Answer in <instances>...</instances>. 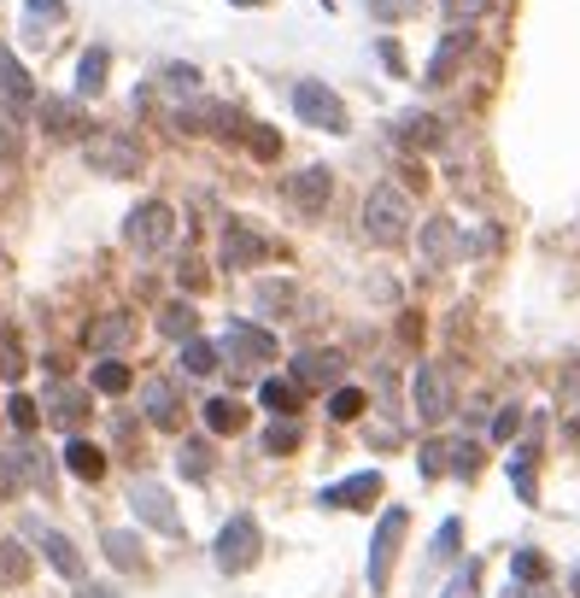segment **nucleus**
Returning <instances> with one entry per match:
<instances>
[{
  "label": "nucleus",
  "instance_id": "f257e3e1",
  "mask_svg": "<svg viewBox=\"0 0 580 598\" xmlns=\"http://www.w3.org/2000/svg\"><path fill=\"white\" fill-rule=\"evenodd\" d=\"M411 194L394 182H382V188H369V200H364V235L375 247H405L411 241Z\"/></svg>",
  "mask_w": 580,
  "mask_h": 598
},
{
  "label": "nucleus",
  "instance_id": "f03ea898",
  "mask_svg": "<svg viewBox=\"0 0 580 598\" xmlns=\"http://www.w3.org/2000/svg\"><path fill=\"white\" fill-rule=\"evenodd\" d=\"M82 165H89L94 177H141L147 147L135 142L129 129H100V135L82 142Z\"/></svg>",
  "mask_w": 580,
  "mask_h": 598
},
{
  "label": "nucleus",
  "instance_id": "7ed1b4c3",
  "mask_svg": "<svg viewBox=\"0 0 580 598\" xmlns=\"http://www.w3.org/2000/svg\"><path fill=\"white\" fill-rule=\"evenodd\" d=\"M124 241L141 252V259L164 252L170 241H177V212H170L164 200H141V206L129 212V224H124Z\"/></svg>",
  "mask_w": 580,
  "mask_h": 598
},
{
  "label": "nucleus",
  "instance_id": "20e7f679",
  "mask_svg": "<svg viewBox=\"0 0 580 598\" xmlns=\"http://www.w3.org/2000/svg\"><path fill=\"white\" fill-rule=\"evenodd\" d=\"M294 112H299V124H311V129H329V135L346 129V100H340L329 82H317V77L294 82Z\"/></svg>",
  "mask_w": 580,
  "mask_h": 598
},
{
  "label": "nucleus",
  "instance_id": "39448f33",
  "mask_svg": "<svg viewBox=\"0 0 580 598\" xmlns=\"http://www.w3.org/2000/svg\"><path fill=\"white\" fill-rule=\"evenodd\" d=\"M212 552H217V569H224V575H241V569H252V557H259V522H252L247 510H241V517H229Z\"/></svg>",
  "mask_w": 580,
  "mask_h": 598
},
{
  "label": "nucleus",
  "instance_id": "423d86ee",
  "mask_svg": "<svg viewBox=\"0 0 580 598\" xmlns=\"http://www.w3.org/2000/svg\"><path fill=\"white\" fill-rule=\"evenodd\" d=\"M224 358H229L235 370L276 364V335H270V329H252V323H229V335H224Z\"/></svg>",
  "mask_w": 580,
  "mask_h": 598
},
{
  "label": "nucleus",
  "instance_id": "0eeeda50",
  "mask_svg": "<svg viewBox=\"0 0 580 598\" xmlns=\"http://www.w3.org/2000/svg\"><path fill=\"white\" fill-rule=\"evenodd\" d=\"M405 522H411V510L394 505L382 522H375V545H369V587L375 593H387V569H394V552H399V540H405Z\"/></svg>",
  "mask_w": 580,
  "mask_h": 598
},
{
  "label": "nucleus",
  "instance_id": "6e6552de",
  "mask_svg": "<svg viewBox=\"0 0 580 598\" xmlns=\"http://www.w3.org/2000/svg\"><path fill=\"white\" fill-rule=\"evenodd\" d=\"M469 54H475V30H469V24H452L446 36H440V47L429 54V71H422V82H429V89L452 82V77H457V65H464Z\"/></svg>",
  "mask_w": 580,
  "mask_h": 598
},
{
  "label": "nucleus",
  "instance_id": "1a4fd4ad",
  "mask_svg": "<svg viewBox=\"0 0 580 598\" xmlns=\"http://www.w3.org/2000/svg\"><path fill=\"white\" fill-rule=\"evenodd\" d=\"M0 106H7L12 117H30L42 106L36 100V82H30V71L19 65V54L12 47H0Z\"/></svg>",
  "mask_w": 580,
  "mask_h": 598
},
{
  "label": "nucleus",
  "instance_id": "9d476101",
  "mask_svg": "<svg viewBox=\"0 0 580 598\" xmlns=\"http://www.w3.org/2000/svg\"><path fill=\"white\" fill-rule=\"evenodd\" d=\"M141 417L152 429H182V393L170 375H147L141 382Z\"/></svg>",
  "mask_w": 580,
  "mask_h": 598
},
{
  "label": "nucleus",
  "instance_id": "9b49d317",
  "mask_svg": "<svg viewBox=\"0 0 580 598\" xmlns=\"http://www.w3.org/2000/svg\"><path fill=\"white\" fill-rule=\"evenodd\" d=\"M129 505H135V517H141L147 528H159V534H182V517H177V505H170V493L159 482H135Z\"/></svg>",
  "mask_w": 580,
  "mask_h": 598
},
{
  "label": "nucleus",
  "instance_id": "f8f14e48",
  "mask_svg": "<svg viewBox=\"0 0 580 598\" xmlns=\"http://www.w3.org/2000/svg\"><path fill=\"white\" fill-rule=\"evenodd\" d=\"M329 194H334V177L322 165H305L294 182H287V200H294L299 217H322L329 212Z\"/></svg>",
  "mask_w": 580,
  "mask_h": 598
},
{
  "label": "nucleus",
  "instance_id": "ddd939ff",
  "mask_svg": "<svg viewBox=\"0 0 580 598\" xmlns=\"http://www.w3.org/2000/svg\"><path fill=\"white\" fill-rule=\"evenodd\" d=\"M82 340H89V352L117 358V352H124L129 340H135V317H129V312H100V317L89 323V335H82Z\"/></svg>",
  "mask_w": 580,
  "mask_h": 598
},
{
  "label": "nucleus",
  "instance_id": "4468645a",
  "mask_svg": "<svg viewBox=\"0 0 580 598\" xmlns=\"http://www.w3.org/2000/svg\"><path fill=\"white\" fill-rule=\"evenodd\" d=\"M417 417L422 422H446L452 417V382L440 375V364L417 370Z\"/></svg>",
  "mask_w": 580,
  "mask_h": 598
},
{
  "label": "nucleus",
  "instance_id": "2eb2a0df",
  "mask_svg": "<svg viewBox=\"0 0 580 598\" xmlns=\"http://www.w3.org/2000/svg\"><path fill=\"white\" fill-rule=\"evenodd\" d=\"M340 375H346V358L340 352H299L294 358V382L299 387H340Z\"/></svg>",
  "mask_w": 580,
  "mask_h": 598
},
{
  "label": "nucleus",
  "instance_id": "dca6fc26",
  "mask_svg": "<svg viewBox=\"0 0 580 598\" xmlns=\"http://www.w3.org/2000/svg\"><path fill=\"white\" fill-rule=\"evenodd\" d=\"M375 499H382V475H375V470H364V475H352V482H340V487L322 493V505H329V510H364Z\"/></svg>",
  "mask_w": 580,
  "mask_h": 598
},
{
  "label": "nucleus",
  "instance_id": "f3484780",
  "mask_svg": "<svg viewBox=\"0 0 580 598\" xmlns=\"http://www.w3.org/2000/svg\"><path fill=\"white\" fill-rule=\"evenodd\" d=\"M42 411H47V422H59V429H82V417H89V393H82V387H54V393H47V405H42Z\"/></svg>",
  "mask_w": 580,
  "mask_h": 598
},
{
  "label": "nucleus",
  "instance_id": "a211bd4d",
  "mask_svg": "<svg viewBox=\"0 0 580 598\" xmlns=\"http://www.w3.org/2000/svg\"><path fill=\"white\" fill-rule=\"evenodd\" d=\"M36 117H42V129H47V135H59V142H71V135L89 129V117H82L77 100H42Z\"/></svg>",
  "mask_w": 580,
  "mask_h": 598
},
{
  "label": "nucleus",
  "instance_id": "6ab92c4d",
  "mask_svg": "<svg viewBox=\"0 0 580 598\" xmlns=\"http://www.w3.org/2000/svg\"><path fill=\"white\" fill-rule=\"evenodd\" d=\"M264 259V241L259 235H252L247 224H229L224 229V270H252Z\"/></svg>",
  "mask_w": 580,
  "mask_h": 598
},
{
  "label": "nucleus",
  "instance_id": "aec40b11",
  "mask_svg": "<svg viewBox=\"0 0 580 598\" xmlns=\"http://www.w3.org/2000/svg\"><path fill=\"white\" fill-rule=\"evenodd\" d=\"M299 305V287L294 282H282V277H264V282H252V312H264V317H282V312H294Z\"/></svg>",
  "mask_w": 580,
  "mask_h": 598
},
{
  "label": "nucleus",
  "instance_id": "412c9836",
  "mask_svg": "<svg viewBox=\"0 0 580 598\" xmlns=\"http://www.w3.org/2000/svg\"><path fill=\"white\" fill-rule=\"evenodd\" d=\"M65 470H71L77 482H100V475H106V452H100L94 440L71 435V440H65Z\"/></svg>",
  "mask_w": 580,
  "mask_h": 598
},
{
  "label": "nucleus",
  "instance_id": "4be33fe9",
  "mask_svg": "<svg viewBox=\"0 0 580 598\" xmlns=\"http://www.w3.org/2000/svg\"><path fill=\"white\" fill-rule=\"evenodd\" d=\"M422 252H429V264H452L457 252H464V241H457V224H452V217H434V224L422 229Z\"/></svg>",
  "mask_w": 580,
  "mask_h": 598
},
{
  "label": "nucleus",
  "instance_id": "5701e85b",
  "mask_svg": "<svg viewBox=\"0 0 580 598\" xmlns=\"http://www.w3.org/2000/svg\"><path fill=\"white\" fill-rule=\"evenodd\" d=\"M399 142H405V147H422V153H429V147H440V142H446V124H440V117H429V112H411V117L399 124Z\"/></svg>",
  "mask_w": 580,
  "mask_h": 598
},
{
  "label": "nucleus",
  "instance_id": "b1692460",
  "mask_svg": "<svg viewBox=\"0 0 580 598\" xmlns=\"http://www.w3.org/2000/svg\"><path fill=\"white\" fill-rule=\"evenodd\" d=\"M194 329H200V312H194L187 300L159 305V335H170V340H194Z\"/></svg>",
  "mask_w": 580,
  "mask_h": 598
},
{
  "label": "nucleus",
  "instance_id": "393cba45",
  "mask_svg": "<svg viewBox=\"0 0 580 598\" xmlns=\"http://www.w3.org/2000/svg\"><path fill=\"white\" fill-rule=\"evenodd\" d=\"M206 429L212 435H241L247 429V405L241 399H206Z\"/></svg>",
  "mask_w": 580,
  "mask_h": 598
},
{
  "label": "nucleus",
  "instance_id": "a878e982",
  "mask_svg": "<svg viewBox=\"0 0 580 598\" xmlns=\"http://www.w3.org/2000/svg\"><path fill=\"white\" fill-rule=\"evenodd\" d=\"M177 470L187 475V482H206V475H212V440H206V435L182 440V452H177Z\"/></svg>",
  "mask_w": 580,
  "mask_h": 598
},
{
  "label": "nucleus",
  "instance_id": "bb28decb",
  "mask_svg": "<svg viewBox=\"0 0 580 598\" xmlns=\"http://www.w3.org/2000/svg\"><path fill=\"white\" fill-rule=\"evenodd\" d=\"M106 71H112V54L106 47H89L82 65H77V94H100L106 89Z\"/></svg>",
  "mask_w": 580,
  "mask_h": 598
},
{
  "label": "nucleus",
  "instance_id": "cd10ccee",
  "mask_svg": "<svg viewBox=\"0 0 580 598\" xmlns=\"http://www.w3.org/2000/svg\"><path fill=\"white\" fill-rule=\"evenodd\" d=\"M299 399H305L299 382H264V387H259V405H264V411H276V417H294Z\"/></svg>",
  "mask_w": 580,
  "mask_h": 598
},
{
  "label": "nucleus",
  "instance_id": "c85d7f7f",
  "mask_svg": "<svg viewBox=\"0 0 580 598\" xmlns=\"http://www.w3.org/2000/svg\"><path fill=\"white\" fill-rule=\"evenodd\" d=\"M42 552H47V563H54L65 580H82V557H77V545L65 534H42Z\"/></svg>",
  "mask_w": 580,
  "mask_h": 598
},
{
  "label": "nucleus",
  "instance_id": "c756f323",
  "mask_svg": "<svg viewBox=\"0 0 580 598\" xmlns=\"http://www.w3.org/2000/svg\"><path fill=\"white\" fill-rule=\"evenodd\" d=\"M7 464H12V475H19V482L47 487V458H42L36 447H12V452H7Z\"/></svg>",
  "mask_w": 580,
  "mask_h": 598
},
{
  "label": "nucleus",
  "instance_id": "7c9ffc66",
  "mask_svg": "<svg viewBox=\"0 0 580 598\" xmlns=\"http://www.w3.org/2000/svg\"><path fill=\"white\" fill-rule=\"evenodd\" d=\"M299 440H305L299 422H294V417H276V422L264 429V452H270V458H287V452H299Z\"/></svg>",
  "mask_w": 580,
  "mask_h": 598
},
{
  "label": "nucleus",
  "instance_id": "2f4dec72",
  "mask_svg": "<svg viewBox=\"0 0 580 598\" xmlns=\"http://www.w3.org/2000/svg\"><path fill=\"white\" fill-rule=\"evenodd\" d=\"M217 358H224V347H212V340H182V370L187 375H212L217 370Z\"/></svg>",
  "mask_w": 580,
  "mask_h": 598
},
{
  "label": "nucleus",
  "instance_id": "473e14b6",
  "mask_svg": "<svg viewBox=\"0 0 580 598\" xmlns=\"http://www.w3.org/2000/svg\"><path fill=\"white\" fill-rule=\"evenodd\" d=\"M446 470L457 475V482H475V475H481V447H475V440H452V447H446Z\"/></svg>",
  "mask_w": 580,
  "mask_h": 598
},
{
  "label": "nucleus",
  "instance_id": "72a5a7b5",
  "mask_svg": "<svg viewBox=\"0 0 580 598\" xmlns=\"http://www.w3.org/2000/svg\"><path fill=\"white\" fill-rule=\"evenodd\" d=\"M129 364H117V358H100L94 364V393H106V399H117V393H129Z\"/></svg>",
  "mask_w": 580,
  "mask_h": 598
},
{
  "label": "nucleus",
  "instance_id": "f704fd0d",
  "mask_svg": "<svg viewBox=\"0 0 580 598\" xmlns=\"http://www.w3.org/2000/svg\"><path fill=\"white\" fill-rule=\"evenodd\" d=\"M24 575H30V552L19 540H0V587H19Z\"/></svg>",
  "mask_w": 580,
  "mask_h": 598
},
{
  "label": "nucleus",
  "instance_id": "c9c22d12",
  "mask_svg": "<svg viewBox=\"0 0 580 598\" xmlns=\"http://www.w3.org/2000/svg\"><path fill=\"white\" fill-rule=\"evenodd\" d=\"M106 557L117 563V569H141V540L124 534V528H112V534H106Z\"/></svg>",
  "mask_w": 580,
  "mask_h": 598
},
{
  "label": "nucleus",
  "instance_id": "e433bc0d",
  "mask_svg": "<svg viewBox=\"0 0 580 598\" xmlns=\"http://www.w3.org/2000/svg\"><path fill=\"white\" fill-rule=\"evenodd\" d=\"M152 82H159L164 94H200V71H194V65H159V77H152Z\"/></svg>",
  "mask_w": 580,
  "mask_h": 598
},
{
  "label": "nucleus",
  "instance_id": "4c0bfd02",
  "mask_svg": "<svg viewBox=\"0 0 580 598\" xmlns=\"http://www.w3.org/2000/svg\"><path fill=\"white\" fill-rule=\"evenodd\" d=\"M364 405H369L364 387H334V393H329V417H334V422H357V417H364Z\"/></svg>",
  "mask_w": 580,
  "mask_h": 598
},
{
  "label": "nucleus",
  "instance_id": "58836bf2",
  "mask_svg": "<svg viewBox=\"0 0 580 598\" xmlns=\"http://www.w3.org/2000/svg\"><path fill=\"white\" fill-rule=\"evenodd\" d=\"M19 375H24V340L0 329V382H19Z\"/></svg>",
  "mask_w": 580,
  "mask_h": 598
},
{
  "label": "nucleus",
  "instance_id": "ea45409f",
  "mask_svg": "<svg viewBox=\"0 0 580 598\" xmlns=\"http://www.w3.org/2000/svg\"><path fill=\"white\" fill-rule=\"evenodd\" d=\"M7 417H12V429H19V435H30V429L42 422V405L30 399V393H12V399H7Z\"/></svg>",
  "mask_w": 580,
  "mask_h": 598
},
{
  "label": "nucleus",
  "instance_id": "a19ab883",
  "mask_svg": "<svg viewBox=\"0 0 580 598\" xmlns=\"http://www.w3.org/2000/svg\"><path fill=\"white\" fill-rule=\"evenodd\" d=\"M247 147H252V159H264V165H276V159H282V135L270 129V124H252Z\"/></svg>",
  "mask_w": 580,
  "mask_h": 598
},
{
  "label": "nucleus",
  "instance_id": "79ce46f5",
  "mask_svg": "<svg viewBox=\"0 0 580 598\" xmlns=\"http://www.w3.org/2000/svg\"><path fill=\"white\" fill-rule=\"evenodd\" d=\"M457 552H464V522L452 517V522L434 534V557H440V563H457Z\"/></svg>",
  "mask_w": 580,
  "mask_h": 598
},
{
  "label": "nucleus",
  "instance_id": "37998d69",
  "mask_svg": "<svg viewBox=\"0 0 580 598\" xmlns=\"http://www.w3.org/2000/svg\"><path fill=\"white\" fill-rule=\"evenodd\" d=\"M487 7H492V0H440V12H446L452 24H475V19H487Z\"/></svg>",
  "mask_w": 580,
  "mask_h": 598
},
{
  "label": "nucleus",
  "instance_id": "c03bdc74",
  "mask_svg": "<svg viewBox=\"0 0 580 598\" xmlns=\"http://www.w3.org/2000/svg\"><path fill=\"white\" fill-rule=\"evenodd\" d=\"M30 24H59L65 19V0H24Z\"/></svg>",
  "mask_w": 580,
  "mask_h": 598
},
{
  "label": "nucleus",
  "instance_id": "a18cd8bd",
  "mask_svg": "<svg viewBox=\"0 0 580 598\" xmlns=\"http://www.w3.org/2000/svg\"><path fill=\"white\" fill-rule=\"evenodd\" d=\"M510 569H516V580H545V557L539 552H516L510 557Z\"/></svg>",
  "mask_w": 580,
  "mask_h": 598
},
{
  "label": "nucleus",
  "instance_id": "49530a36",
  "mask_svg": "<svg viewBox=\"0 0 580 598\" xmlns=\"http://www.w3.org/2000/svg\"><path fill=\"white\" fill-rule=\"evenodd\" d=\"M516 429H522V405H504V411L492 417V440H510Z\"/></svg>",
  "mask_w": 580,
  "mask_h": 598
},
{
  "label": "nucleus",
  "instance_id": "de8ad7c7",
  "mask_svg": "<svg viewBox=\"0 0 580 598\" xmlns=\"http://www.w3.org/2000/svg\"><path fill=\"white\" fill-rule=\"evenodd\" d=\"M177 282L194 294V287H206V270H200V259H182V270H177Z\"/></svg>",
  "mask_w": 580,
  "mask_h": 598
},
{
  "label": "nucleus",
  "instance_id": "09e8293b",
  "mask_svg": "<svg viewBox=\"0 0 580 598\" xmlns=\"http://www.w3.org/2000/svg\"><path fill=\"white\" fill-rule=\"evenodd\" d=\"M440 470H446V447L429 440V447H422V475H440Z\"/></svg>",
  "mask_w": 580,
  "mask_h": 598
},
{
  "label": "nucleus",
  "instance_id": "8fccbe9b",
  "mask_svg": "<svg viewBox=\"0 0 580 598\" xmlns=\"http://www.w3.org/2000/svg\"><path fill=\"white\" fill-rule=\"evenodd\" d=\"M19 153V135H12V112H0V159H12Z\"/></svg>",
  "mask_w": 580,
  "mask_h": 598
},
{
  "label": "nucleus",
  "instance_id": "3c124183",
  "mask_svg": "<svg viewBox=\"0 0 580 598\" xmlns=\"http://www.w3.org/2000/svg\"><path fill=\"white\" fill-rule=\"evenodd\" d=\"M446 598H475V569H464V575H457L452 587H446Z\"/></svg>",
  "mask_w": 580,
  "mask_h": 598
},
{
  "label": "nucleus",
  "instance_id": "603ef678",
  "mask_svg": "<svg viewBox=\"0 0 580 598\" xmlns=\"http://www.w3.org/2000/svg\"><path fill=\"white\" fill-rule=\"evenodd\" d=\"M7 493H19V475H12V464H7V452H0V499Z\"/></svg>",
  "mask_w": 580,
  "mask_h": 598
},
{
  "label": "nucleus",
  "instance_id": "864d4df0",
  "mask_svg": "<svg viewBox=\"0 0 580 598\" xmlns=\"http://www.w3.org/2000/svg\"><path fill=\"white\" fill-rule=\"evenodd\" d=\"M77 598H117V593H112V587H94V580H82V593H77Z\"/></svg>",
  "mask_w": 580,
  "mask_h": 598
},
{
  "label": "nucleus",
  "instance_id": "5fc2aeb1",
  "mask_svg": "<svg viewBox=\"0 0 580 598\" xmlns=\"http://www.w3.org/2000/svg\"><path fill=\"white\" fill-rule=\"evenodd\" d=\"M562 387H569V393H575V387H580V370H569V375H562Z\"/></svg>",
  "mask_w": 580,
  "mask_h": 598
},
{
  "label": "nucleus",
  "instance_id": "6e6d98bb",
  "mask_svg": "<svg viewBox=\"0 0 580 598\" xmlns=\"http://www.w3.org/2000/svg\"><path fill=\"white\" fill-rule=\"evenodd\" d=\"M229 7H270V0H229Z\"/></svg>",
  "mask_w": 580,
  "mask_h": 598
},
{
  "label": "nucleus",
  "instance_id": "4d7b16f0",
  "mask_svg": "<svg viewBox=\"0 0 580 598\" xmlns=\"http://www.w3.org/2000/svg\"><path fill=\"white\" fill-rule=\"evenodd\" d=\"M569 587H575V598H580V563H575V580H569Z\"/></svg>",
  "mask_w": 580,
  "mask_h": 598
},
{
  "label": "nucleus",
  "instance_id": "13d9d810",
  "mask_svg": "<svg viewBox=\"0 0 580 598\" xmlns=\"http://www.w3.org/2000/svg\"><path fill=\"white\" fill-rule=\"evenodd\" d=\"M516 598H522V593H516ZM534 598H545V593H534Z\"/></svg>",
  "mask_w": 580,
  "mask_h": 598
},
{
  "label": "nucleus",
  "instance_id": "bf43d9fd",
  "mask_svg": "<svg viewBox=\"0 0 580 598\" xmlns=\"http://www.w3.org/2000/svg\"><path fill=\"white\" fill-rule=\"evenodd\" d=\"M322 7H329V0H322Z\"/></svg>",
  "mask_w": 580,
  "mask_h": 598
}]
</instances>
